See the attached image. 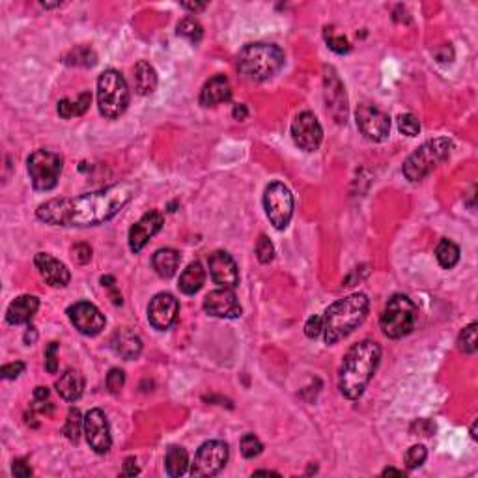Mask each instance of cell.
<instances>
[{
	"label": "cell",
	"instance_id": "6da1fadb",
	"mask_svg": "<svg viewBox=\"0 0 478 478\" xmlns=\"http://www.w3.org/2000/svg\"><path fill=\"white\" fill-rule=\"evenodd\" d=\"M137 183L122 181L81 196L53 198L39 205L36 215L51 226H98L116 217L137 196Z\"/></svg>",
	"mask_w": 478,
	"mask_h": 478
},
{
	"label": "cell",
	"instance_id": "7a4b0ae2",
	"mask_svg": "<svg viewBox=\"0 0 478 478\" xmlns=\"http://www.w3.org/2000/svg\"><path fill=\"white\" fill-rule=\"evenodd\" d=\"M381 359V347L374 340H362L350 347L338 374V389L347 400L361 398L376 374Z\"/></svg>",
	"mask_w": 478,
	"mask_h": 478
},
{
	"label": "cell",
	"instance_id": "3957f363",
	"mask_svg": "<svg viewBox=\"0 0 478 478\" xmlns=\"http://www.w3.org/2000/svg\"><path fill=\"white\" fill-rule=\"evenodd\" d=\"M368 308H370V299L366 298L365 293H352L347 298L332 302L323 316L325 344L332 346L350 337L365 322Z\"/></svg>",
	"mask_w": 478,
	"mask_h": 478
},
{
	"label": "cell",
	"instance_id": "277c9868",
	"mask_svg": "<svg viewBox=\"0 0 478 478\" xmlns=\"http://www.w3.org/2000/svg\"><path fill=\"white\" fill-rule=\"evenodd\" d=\"M284 53L273 44H249L238 54V69L245 78L262 83L283 69Z\"/></svg>",
	"mask_w": 478,
	"mask_h": 478
},
{
	"label": "cell",
	"instance_id": "5b68a950",
	"mask_svg": "<svg viewBox=\"0 0 478 478\" xmlns=\"http://www.w3.org/2000/svg\"><path fill=\"white\" fill-rule=\"evenodd\" d=\"M419 322V308L407 295L396 293L385 305L380 317V327L387 338L398 340L407 337Z\"/></svg>",
	"mask_w": 478,
	"mask_h": 478
},
{
	"label": "cell",
	"instance_id": "8992f818",
	"mask_svg": "<svg viewBox=\"0 0 478 478\" xmlns=\"http://www.w3.org/2000/svg\"><path fill=\"white\" fill-rule=\"evenodd\" d=\"M450 151H452V142L449 138H432L405 159L402 172L410 181L424 180L450 156Z\"/></svg>",
	"mask_w": 478,
	"mask_h": 478
},
{
	"label": "cell",
	"instance_id": "52a82bcc",
	"mask_svg": "<svg viewBox=\"0 0 478 478\" xmlns=\"http://www.w3.org/2000/svg\"><path fill=\"white\" fill-rule=\"evenodd\" d=\"M129 88L123 75L116 69L103 71L98 78V107L99 113L108 120H116L127 111L129 105Z\"/></svg>",
	"mask_w": 478,
	"mask_h": 478
},
{
	"label": "cell",
	"instance_id": "ba28073f",
	"mask_svg": "<svg viewBox=\"0 0 478 478\" xmlns=\"http://www.w3.org/2000/svg\"><path fill=\"white\" fill-rule=\"evenodd\" d=\"M63 168V159L51 150H36L26 159V171L36 190H51L56 187Z\"/></svg>",
	"mask_w": 478,
	"mask_h": 478
},
{
	"label": "cell",
	"instance_id": "9c48e42d",
	"mask_svg": "<svg viewBox=\"0 0 478 478\" xmlns=\"http://www.w3.org/2000/svg\"><path fill=\"white\" fill-rule=\"evenodd\" d=\"M264 208L265 215H268L269 223L277 230L288 228L290 220L293 215V195L288 187L280 183V181H273L265 187L264 193Z\"/></svg>",
	"mask_w": 478,
	"mask_h": 478
},
{
	"label": "cell",
	"instance_id": "30bf717a",
	"mask_svg": "<svg viewBox=\"0 0 478 478\" xmlns=\"http://www.w3.org/2000/svg\"><path fill=\"white\" fill-rule=\"evenodd\" d=\"M228 462V444L225 441H205L196 450L195 462L190 465L193 477H215L225 469Z\"/></svg>",
	"mask_w": 478,
	"mask_h": 478
},
{
	"label": "cell",
	"instance_id": "8fae6325",
	"mask_svg": "<svg viewBox=\"0 0 478 478\" xmlns=\"http://www.w3.org/2000/svg\"><path fill=\"white\" fill-rule=\"evenodd\" d=\"M357 127L372 142L387 141L390 133V118L381 108L370 103H362L357 107Z\"/></svg>",
	"mask_w": 478,
	"mask_h": 478
},
{
	"label": "cell",
	"instance_id": "7c38bea8",
	"mask_svg": "<svg viewBox=\"0 0 478 478\" xmlns=\"http://www.w3.org/2000/svg\"><path fill=\"white\" fill-rule=\"evenodd\" d=\"M69 322L73 323L78 332H83L86 337H96L105 329V316L101 314L96 305L88 301H78L68 308Z\"/></svg>",
	"mask_w": 478,
	"mask_h": 478
},
{
	"label": "cell",
	"instance_id": "4fadbf2b",
	"mask_svg": "<svg viewBox=\"0 0 478 478\" xmlns=\"http://www.w3.org/2000/svg\"><path fill=\"white\" fill-rule=\"evenodd\" d=\"M84 435L90 449L98 454H107L113 447L108 420L101 410H90L84 417Z\"/></svg>",
	"mask_w": 478,
	"mask_h": 478
},
{
	"label": "cell",
	"instance_id": "5bb4252c",
	"mask_svg": "<svg viewBox=\"0 0 478 478\" xmlns=\"http://www.w3.org/2000/svg\"><path fill=\"white\" fill-rule=\"evenodd\" d=\"M292 138L295 146L305 151H316L323 141V129L312 113H301L292 123Z\"/></svg>",
	"mask_w": 478,
	"mask_h": 478
},
{
	"label": "cell",
	"instance_id": "9a60e30c",
	"mask_svg": "<svg viewBox=\"0 0 478 478\" xmlns=\"http://www.w3.org/2000/svg\"><path fill=\"white\" fill-rule=\"evenodd\" d=\"M180 312V302L172 293H157L148 305V322L157 331H166L176 322Z\"/></svg>",
	"mask_w": 478,
	"mask_h": 478
},
{
	"label": "cell",
	"instance_id": "2e32d148",
	"mask_svg": "<svg viewBox=\"0 0 478 478\" xmlns=\"http://www.w3.org/2000/svg\"><path fill=\"white\" fill-rule=\"evenodd\" d=\"M323 84H325V103H327V111L338 123H346L347 118V96L344 84L338 78L337 71L329 66L325 68L323 75Z\"/></svg>",
	"mask_w": 478,
	"mask_h": 478
},
{
	"label": "cell",
	"instance_id": "e0dca14e",
	"mask_svg": "<svg viewBox=\"0 0 478 478\" xmlns=\"http://www.w3.org/2000/svg\"><path fill=\"white\" fill-rule=\"evenodd\" d=\"M163 223H165V217H163L161 211L151 210L142 215L129 230V249L135 254L141 253L146 247L148 241L163 228Z\"/></svg>",
	"mask_w": 478,
	"mask_h": 478
},
{
	"label": "cell",
	"instance_id": "ac0fdd59",
	"mask_svg": "<svg viewBox=\"0 0 478 478\" xmlns=\"http://www.w3.org/2000/svg\"><path fill=\"white\" fill-rule=\"evenodd\" d=\"M204 310L213 317H225V320H235L241 316V305L232 288L213 290L205 295Z\"/></svg>",
	"mask_w": 478,
	"mask_h": 478
},
{
	"label": "cell",
	"instance_id": "d6986e66",
	"mask_svg": "<svg viewBox=\"0 0 478 478\" xmlns=\"http://www.w3.org/2000/svg\"><path fill=\"white\" fill-rule=\"evenodd\" d=\"M210 264V275L215 284H219L220 288H232L239 284V271L235 260L225 250H217L208 260Z\"/></svg>",
	"mask_w": 478,
	"mask_h": 478
},
{
	"label": "cell",
	"instance_id": "ffe728a7",
	"mask_svg": "<svg viewBox=\"0 0 478 478\" xmlns=\"http://www.w3.org/2000/svg\"><path fill=\"white\" fill-rule=\"evenodd\" d=\"M34 264L38 268L39 275L45 278V283L53 286V288H63L68 286L69 280H71V275H69V269L56 260L54 256L47 253H38L34 256Z\"/></svg>",
	"mask_w": 478,
	"mask_h": 478
},
{
	"label": "cell",
	"instance_id": "44dd1931",
	"mask_svg": "<svg viewBox=\"0 0 478 478\" xmlns=\"http://www.w3.org/2000/svg\"><path fill=\"white\" fill-rule=\"evenodd\" d=\"M111 347L116 355H120L123 361H133L142 353V340L137 332L131 329H118L111 338Z\"/></svg>",
	"mask_w": 478,
	"mask_h": 478
},
{
	"label": "cell",
	"instance_id": "7402d4cb",
	"mask_svg": "<svg viewBox=\"0 0 478 478\" xmlns=\"http://www.w3.org/2000/svg\"><path fill=\"white\" fill-rule=\"evenodd\" d=\"M39 299L36 295H21L10 302V307L6 310V322L10 325H23L29 323L34 314L38 312Z\"/></svg>",
	"mask_w": 478,
	"mask_h": 478
},
{
	"label": "cell",
	"instance_id": "603a6c76",
	"mask_svg": "<svg viewBox=\"0 0 478 478\" xmlns=\"http://www.w3.org/2000/svg\"><path fill=\"white\" fill-rule=\"evenodd\" d=\"M232 98V86H230L228 78L225 75H215L200 92V105L202 107H215L219 103L230 101Z\"/></svg>",
	"mask_w": 478,
	"mask_h": 478
},
{
	"label": "cell",
	"instance_id": "cb8c5ba5",
	"mask_svg": "<svg viewBox=\"0 0 478 478\" xmlns=\"http://www.w3.org/2000/svg\"><path fill=\"white\" fill-rule=\"evenodd\" d=\"M56 392L66 402L78 400L84 392V377L77 370H66L56 381Z\"/></svg>",
	"mask_w": 478,
	"mask_h": 478
},
{
	"label": "cell",
	"instance_id": "d4e9b609",
	"mask_svg": "<svg viewBox=\"0 0 478 478\" xmlns=\"http://www.w3.org/2000/svg\"><path fill=\"white\" fill-rule=\"evenodd\" d=\"M181 256L178 250L174 249H159L153 258H151V265L156 269V273L161 278H172L178 273L180 268Z\"/></svg>",
	"mask_w": 478,
	"mask_h": 478
},
{
	"label": "cell",
	"instance_id": "484cf974",
	"mask_svg": "<svg viewBox=\"0 0 478 478\" xmlns=\"http://www.w3.org/2000/svg\"><path fill=\"white\" fill-rule=\"evenodd\" d=\"M205 283V269L202 268L200 262H193V264L187 265V269L181 273L180 277V290L185 295H193V293H196L198 290L204 286Z\"/></svg>",
	"mask_w": 478,
	"mask_h": 478
},
{
	"label": "cell",
	"instance_id": "4316f807",
	"mask_svg": "<svg viewBox=\"0 0 478 478\" xmlns=\"http://www.w3.org/2000/svg\"><path fill=\"white\" fill-rule=\"evenodd\" d=\"M135 88L141 96H148V93L156 92L157 88V73L153 66L146 60H141L135 66Z\"/></svg>",
	"mask_w": 478,
	"mask_h": 478
},
{
	"label": "cell",
	"instance_id": "83f0119b",
	"mask_svg": "<svg viewBox=\"0 0 478 478\" xmlns=\"http://www.w3.org/2000/svg\"><path fill=\"white\" fill-rule=\"evenodd\" d=\"M165 467L168 477L185 474L187 467H189V454H187V450L183 447H176V444L168 447L165 456Z\"/></svg>",
	"mask_w": 478,
	"mask_h": 478
},
{
	"label": "cell",
	"instance_id": "f1b7e54d",
	"mask_svg": "<svg viewBox=\"0 0 478 478\" xmlns=\"http://www.w3.org/2000/svg\"><path fill=\"white\" fill-rule=\"evenodd\" d=\"M90 103H92V93L81 92L75 101H71V99H62V101H59V114L62 118H66V120L73 116H83L90 108Z\"/></svg>",
	"mask_w": 478,
	"mask_h": 478
},
{
	"label": "cell",
	"instance_id": "f546056e",
	"mask_svg": "<svg viewBox=\"0 0 478 478\" xmlns=\"http://www.w3.org/2000/svg\"><path fill=\"white\" fill-rule=\"evenodd\" d=\"M435 258L443 269H452L459 262V247L450 239H441L435 249Z\"/></svg>",
	"mask_w": 478,
	"mask_h": 478
},
{
	"label": "cell",
	"instance_id": "4dcf8cb0",
	"mask_svg": "<svg viewBox=\"0 0 478 478\" xmlns=\"http://www.w3.org/2000/svg\"><path fill=\"white\" fill-rule=\"evenodd\" d=\"M83 432H84V419L81 417V411L71 407L68 413V419H66V424H63V435H66L71 443H78Z\"/></svg>",
	"mask_w": 478,
	"mask_h": 478
},
{
	"label": "cell",
	"instance_id": "1f68e13d",
	"mask_svg": "<svg viewBox=\"0 0 478 478\" xmlns=\"http://www.w3.org/2000/svg\"><path fill=\"white\" fill-rule=\"evenodd\" d=\"M66 63L69 66H83V68H92L98 63V54L93 53V49L83 45V47H77L71 53L66 56Z\"/></svg>",
	"mask_w": 478,
	"mask_h": 478
},
{
	"label": "cell",
	"instance_id": "d6a6232c",
	"mask_svg": "<svg viewBox=\"0 0 478 478\" xmlns=\"http://www.w3.org/2000/svg\"><path fill=\"white\" fill-rule=\"evenodd\" d=\"M178 36L189 39L190 44H200L202 36H204V30H202V25L195 19V17H185V19L180 21V25H178Z\"/></svg>",
	"mask_w": 478,
	"mask_h": 478
},
{
	"label": "cell",
	"instance_id": "836d02e7",
	"mask_svg": "<svg viewBox=\"0 0 478 478\" xmlns=\"http://www.w3.org/2000/svg\"><path fill=\"white\" fill-rule=\"evenodd\" d=\"M477 323H469L467 327L464 329V331L459 332V338H458V347L462 350L464 353H474L477 352L478 347V338H477Z\"/></svg>",
	"mask_w": 478,
	"mask_h": 478
},
{
	"label": "cell",
	"instance_id": "e575fe53",
	"mask_svg": "<svg viewBox=\"0 0 478 478\" xmlns=\"http://www.w3.org/2000/svg\"><path fill=\"white\" fill-rule=\"evenodd\" d=\"M262 450H264V444L260 443V439L254 434H245L241 437V454L247 459H253L256 456H260Z\"/></svg>",
	"mask_w": 478,
	"mask_h": 478
},
{
	"label": "cell",
	"instance_id": "d590c367",
	"mask_svg": "<svg viewBox=\"0 0 478 478\" xmlns=\"http://www.w3.org/2000/svg\"><path fill=\"white\" fill-rule=\"evenodd\" d=\"M428 458V450L424 444H413L407 452H405V465L410 469H417L424 464Z\"/></svg>",
	"mask_w": 478,
	"mask_h": 478
},
{
	"label": "cell",
	"instance_id": "8d00e7d4",
	"mask_svg": "<svg viewBox=\"0 0 478 478\" xmlns=\"http://www.w3.org/2000/svg\"><path fill=\"white\" fill-rule=\"evenodd\" d=\"M256 258L260 264H269L275 258V247L265 234L260 235L258 243H256Z\"/></svg>",
	"mask_w": 478,
	"mask_h": 478
},
{
	"label": "cell",
	"instance_id": "74e56055",
	"mask_svg": "<svg viewBox=\"0 0 478 478\" xmlns=\"http://www.w3.org/2000/svg\"><path fill=\"white\" fill-rule=\"evenodd\" d=\"M398 129L407 137H417L420 133V122L413 114H400L398 116Z\"/></svg>",
	"mask_w": 478,
	"mask_h": 478
},
{
	"label": "cell",
	"instance_id": "f35d334b",
	"mask_svg": "<svg viewBox=\"0 0 478 478\" xmlns=\"http://www.w3.org/2000/svg\"><path fill=\"white\" fill-rule=\"evenodd\" d=\"M126 385V374L120 368H113V370L107 374V389L111 395H118L120 390Z\"/></svg>",
	"mask_w": 478,
	"mask_h": 478
},
{
	"label": "cell",
	"instance_id": "ab89813d",
	"mask_svg": "<svg viewBox=\"0 0 478 478\" xmlns=\"http://www.w3.org/2000/svg\"><path fill=\"white\" fill-rule=\"evenodd\" d=\"M56 353H59V342H51L49 346L45 347V368L49 374H56L59 372V359H56Z\"/></svg>",
	"mask_w": 478,
	"mask_h": 478
},
{
	"label": "cell",
	"instance_id": "60d3db41",
	"mask_svg": "<svg viewBox=\"0 0 478 478\" xmlns=\"http://www.w3.org/2000/svg\"><path fill=\"white\" fill-rule=\"evenodd\" d=\"M71 254H73V260L77 264L81 265L88 264L90 260H92V247L86 243H77L73 249H71Z\"/></svg>",
	"mask_w": 478,
	"mask_h": 478
},
{
	"label": "cell",
	"instance_id": "b9f144b4",
	"mask_svg": "<svg viewBox=\"0 0 478 478\" xmlns=\"http://www.w3.org/2000/svg\"><path fill=\"white\" fill-rule=\"evenodd\" d=\"M323 332V317L322 316H312L308 317L307 325H305V335L308 338H317Z\"/></svg>",
	"mask_w": 478,
	"mask_h": 478
},
{
	"label": "cell",
	"instance_id": "7bdbcfd3",
	"mask_svg": "<svg viewBox=\"0 0 478 478\" xmlns=\"http://www.w3.org/2000/svg\"><path fill=\"white\" fill-rule=\"evenodd\" d=\"M23 372H25V362L21 361L10 362V365H4L0 368V374H2L4 380H15V377H19Z\"/></svg>",
	"mask_w": 478,
	"mask_h": 478
},
{
	"label": "cell",
	"instance_id": "ee69618b",
	"mask_svg": "<svg viewBox=\"0 0 478 478\" xmlns=\"http://www.w3.org/2000/svg\"><path fill=\"white\" fill-rule=\"evenodd\" d=\"M327 45L329 49L338 54H344L352 49V45H350V41L344 36H327Z\"/></svg>",
	"mask_w": 478,
	"mask_h": 478
},
{
	"label": "cell",
	"instance_id": "f6af8a7d",
	"mask_svg": "<svg viewBox=\"0 0 478 478\" xmlns=\"http://www.w3.org/2000/svg\"><path fill=\"white\" fill-rule=\"evenodd\" d=\"M411 432H413V434H415V432H420V435H432L435 432V424L432 420L419 419L415 424L411 426Z\"/></svg>",
	"mask_w": 478,
	"mask_h": 478
},
{
	"label": "cell",
	"instance_id": "bcb514c9",
	"mask_svg": "<svg viewBox=\"0 0 478 478\" xmlns=\"http://www.w3.org/2000/svg\"><path fill=\"white\" fill-rule=\"evenodd\" d=\"M11 473L19 478H29L32 477V469H30V465L26 464L25 459H15L14 465H11Z\"/></svg>",
	"mask_w": 478,
	"mask_h": 478
},
{
	"label": "cell",
	"instance_id": "7dc6e473",
	"mask_svg": "<svg viewBox=\"0 0 478 478\" xmlns=\"http://www.w3.org/2000/svg\"><path fill=\"white\" fill-rule=\"evenodd\" d=\"M123 477H135L138 474V467H137V459L135 458H127L126 464H123Z\"/></svg>",
	"mask_w": 478,
	"mask_h": 478
},
{
	"label": "cell",
	"instance_id": "c3c4849f",
	"mask_svg": "<svg viewBox=\"0 0 478 478\" xmlns=\"http://www.w3.org/2000/svg\"><path fill=\"white\" fill-rule=\"evenodd\" d=\"M34 400L38 402V404H45V402L49 400V389H47V387H36Z\"/></svg>",
	"mask_w": 478,
	"mask_h": 478
},
{
	"label": "cell",
	"instance_id": "681fc988",
	"mask_svg": "<svg viewBox=\"0 0 478 478\" xmlns=\"http://www.w3.org/2000/svg\"><path fill=\"white\" fill-rule=\"evenodd\" d=\"M232 116L235 118V120H239V122H243V120H247V116H249V111H247V107L245 105H234V111H232Z\"/></svg>",
	"mask_w": 478,
	"mask_h": 478
},
{
	"label": "cell",
	"instance_id": "f907efd6",
	"mask_svg": "<svg viewBox=\"0 0 478 478\" xmlns=\"http://www.w3.org/2000/svg\"><path fill=\"white\" fill-rule=\"evenodd\" d=\"M36 338H38V332H36V329L34 327H29V331L25 332V342L30 346V344H34Z\"/></svg>",
	"mask_w": 478,
	"mask_h": 478
},
{
	"label": "cell",
	"instance_id": "816d5d0a",
	"mask_svg": "<svg viewBox=\"0 0 478 478\" xmlns=\"http://www.w3.org/2000/svg\"><path fill=\"white\" fill-rule=\"evenodd\" d=\"M181 6H183L185 10H190V11H202L205 8V4H198V2H195V4H193V2H185V4H181Z\"/></svg>",
	"mask_w": 478,
	"mask_h": 478
},
{
	"label": "cell",
	"instance_id": "f5cc1de1",
	"mask_svg": "<svg viewBox=\"0 0 478 478\" xmlns=\"http://www.w3.org/2000/svg\"><path fill=\"white\" fill-rule=\"evenodd\" d=\"M389 474H396V477H405L404 471H398V469H395V467H387L385 471H383V477H389Z\"/></svg>",
	"mask_w": 478,
	"mask_h": 478
},
{
	"label": "cell",
	"instance_id": "db71d44e",
	"mask_svg": "<svg viewBox=\"0 0 478 478\" xmlns=\"http://www.w3.org/2000/svg\"><path fill=\"white\" fill-rule=\"evenodd\" d=\"M254 474H273V477H278V473H273V471H256Z\"/></svg>",
	"mask_w": 478,
	"mask_h": 478
},
{
	"label": "cell",
	"instance_id": "11a10c76",
	"mask_svg": "<svg viewBox=\"0 0 478 478\" xmlns=\"http://www.w3.org/2000/svg\"><path fill=\"white\" fill-rule=\"evenodd\" d=\"M471 435H473V439H477V422H473L471 426Z\"/></svg>",
	"mask_w": 478,
	"mask_h": 478
}]
</instances>
